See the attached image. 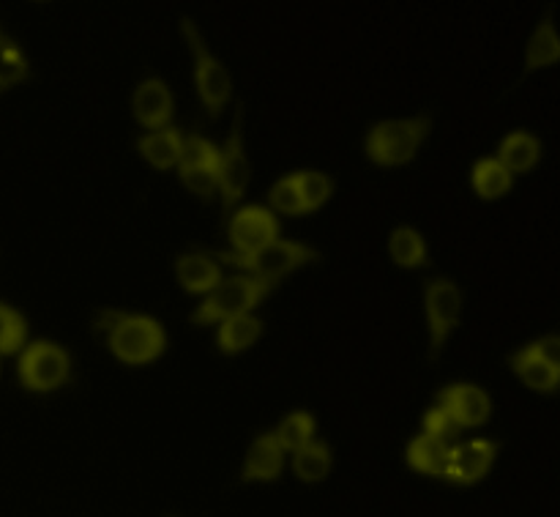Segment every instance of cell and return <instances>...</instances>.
<instances>
[{"mask_svg": "<svg viewBox=\"0 0 560 517\" xmlns=\"http://www.w3.org/2000/svg\"><path fill=\"white\" fill-rule=\"evenodd\" d=\"M432 131L430 115H416V118L381 120L366 135V157L381 168H402L413 162L419 148Z\"/></svg>", "mask_w": 560, "mask_h": 517, "instance_id": "2", "label": "cell"}, {"mask_svg": "<svg viewBox=\"0 0 560 517\" xmlns=\"http://www.w3.org/2000/svg\"><path fill=\"white\" fill-rule=\"evenodd\" d=\"M211 255L217 257L219 263H228V266L241 268V272L249 274V277L268 279V283H279L282 277L299 272L306 263H315L317 257H320L312 246L288 239L273 241L266 250L249 252V255H241V252H211Z\"/></svg>", "mask_w": 560, "mask_h": 517, "instance_id": "3", "label": "cell"}, {"mask_svg": "<svg viewBox=\"0 0 560 517\" xmlns=\"http://www.w3.org/2000/svg\"><path fill=\"white\" fill-rule=\"evenodd\" d=\"M295 175H299V189H301V197H304L306 214L326 206L328 197H331L334 192V181L328 179L326 173H320V170H301V173Z\"/></svg>", "mask_w": 560, "mask_h": 517, "instance_id": "25", "label": "cell"}, {"mask_svg": "<svg viewBox=\"0 0 560 517\" xmlns=\"http://www.w3.org/2000/svg\"><path fill=\"white\" fill-rule=\"evenodd\" d=\"M260 334H262V321L249 312V315H238L224 321L222 326H219L217 345L222 354L233 356V354H241V351L252 348V345L260 340Z\"/></svg>", "mask_w": 560, "mask_h": 517, "instance_id": "21", "label": "cell"}, {"mask_svg": "<svg viewBox=\"0 0 560 517\" xmlns=\"http://www.w3.org/2000/svg\"><path fill=\"white\" fill-rule=\"evenodd\" d=\"M184 142L186 137L178 129L167 126V129L148 131L137 140V151L145 159L151 168L156 170H170L180 168V159H184Z\"/></svg>", "mask_w": 560, "mask_h": 517, "instance_id": "15", "label": "cell"}, {"mask_svg": "<svg viewBox=\"0 0 560 517\" xmlns=\"http://www.w3.org/2000/svg\"><path fill=\"white\" fill-rule=\"evenodd\" d=\"M228 239L233 244V252L249 255V252L266 250L273 241H279V222L262 206L238 208L228 222Z\"/></svg>", "mask_w": 560, "mask_h": 517, "instance_id": "9", "label": "cell"}, {"mask_svg": "<svg viewBox=\"0 0 560 517\" xmlns=\"http://www.w3.org/2000/svg\"><path fill=\"white\" fill-rule=\"evenodd\" d=\"M71 361L60 345L47 343H33L31 348L22 351L20 365H16V376L20 383L31 392H52V389L63 387L69 381Z\"/></svg>", "mask_w": 560, "mask_h": 517, "instance_id": "8", "label": "cell"}, {"mask_svg": "<svg viewBox=\"0 0 560 517\" xmlns=\"http://www.w3.org/2000/svg\"><path fill=\"white\" fill-rule=\"evenodd\" d=\"M27 340V321L14 310V307H0V351L5 356H14L22 351Z\"/></svg>", "mask_w": 560, "mask_h": 517, "instance_id": "27", "label": "cell"}, {"mask_svg": "<svg viewBox=\"0 0 560 517\" xmlns=\"http://www.w3.org/2000/svg\"><path fill=\"white\" fill-rule=\"evenodd\" d=\"M509 367L517 372V378L525 383V387L536 389V392L552 394L560 389V372L556 370V367L547 365V361H541L539 356L530 354L528 348H523V351H517V354L509 356Z\"/></svg>", "mask_w": 560, "mask_h": 517, "instance_id": "18", "label": "cell"}, {"mask_svg": "<svg viewBox=\"0 0 560 517\" xmlns=\"http://www.w3.org/2000/svg\"><path fill=\"white\" fill-rule=\"evenodd\" d=\"M175 274H178V283L184 285L186 294H200L211 296L222 279V268L219 261L211 252H189V255H180L175 261Z\"/></svg>", "mask_w": 560, "mask_h": 517, "instance_id": "13", "label": "cell"}, {"mask_svg": "<svg viewBox=\"0 0 560 517\" xmlns=\"http://www.w3.org/2000/svg\"><path fill=\"white\" fill-rule=\"evenodd\" d=\"M219 148L211 146L206 137H186L184 142V159H180V168H213L217 170L219 164ZM178 168V170H180Z\"/></svg>", "mask_w": 560, "mask_h": 517, "instance_id": "30", "label": "cell"}, {"mask_svg": "<svg viewBox=\"0 0 560 517\" xmlns=\"http://www.w3.org/2000/svg\"><path fill=\"white\" fill-rule=\"evenodd\" d=\"M27 77V60L9 36H0V88H11Z\"/></svg>", "mask_w": 560, "mask_h": 517, "instance_id": "28", "label": "cell"}, {"mask_svg": "<svg viewBox=\"0 0 560 517\" xmlns=\"http://www.w3.org/2000/svg\"><path fill=\"white\" fill-rule=\"evenodd\" d=\"M501 444L490 441V438H476V441L457 444L452 455V469H448V482L454 485H476L490 474L492 463H495Z\"/></svg>", "mask_w": 560, "mask_h": 517, "instance_id": "10", "label": "cell"}, {"mask_svg": "<svg viewBox=\"0 0 560 517\" xmlns=\"http://www.w3.org/2000/svg\"><path fill=\"white\" fill-rule=\"evenodd\" d=\"M279 283H268V279L249 277V274H238V277H230L213 290L211 296H206L200 307L191 315V323H200V326H211V323H224L230 318L249 315L262 299L271 296V290Z\"/></svg>", "mask_w": 560, "mask_h": 517, "instance_id": "4", "label": "cell"}, {"mask_svg": "<svg viewBox=\"0 0 560 517\" xmlns=\"http://www.w3.org/2000/svg\"><path fill=\"white\" fill-rule=\"evenodd\" d=\"M268 203L271 208H277L279 214H288V217H299V214H306L304 197H301L299 189V175H284L268 192Z\"/></svg>", "mask_w": 560, "mask_h": 517, "instance_id": "26", "label": "cell"}, {"mask_svg": "<svg viewBox=\"0 0 560 517\" xmlns=\"http://www.w3.org/2000/svg\"><path fill=\"white\" fill-rule=\"evenodd\" d=\"M438 405L448 411L463 427H481L487 425L492 414L490 394L474 383H452L438 394Z\"/></svg>", "mask_w": 560, "mask_h": 517, "instance_id": "12", "label": "cell"}, {"mask_svg": "<svg viewBox=\"0 0 560 517\" xmlns=\"http://www.w3.org/2000/svg\"><path fill=\"white\" fill-rule=\"evenodd\" d=\"M293 471L301 482L317 485V482L331 474V449L323 441H312L310 447L299 449L293 455Z\"/></svg>", "mask_w": 560, "mask_h": 517, "instance_id": "23", "label": "cell"}, {"mask_svg": "<svg viewBox=\"0 0 560 517\" xmlns=\"http://www.w3.org/2000/svg\"><path fill=\"white\" fill-rule=\"evenodd\" d=\"M284 469V449L279 447L277 436L273 433H262L252 441L249 452L244 460V482H273L279 480Z\"/></svg>", "mask_w": 560, "mask_h": 517, "instance_id": "14", "label": "cell"}, {"mask_svg": "<svg viewBox=\"0 0 560 517\" xmlns=\"http://www.w3.org/2000/svg\"><path fill=\"white\" fill-rule=\"evenodd\" d=\"M241 126H244V107L235 110L233 129H230V137H228V142H224L222 153H219V164H217L224 222H230L235 206L244 200L246 189H249V181H252V164H249V159H246L244 131H241Z\"/></svg>", "mask_w": 560, "mask_h": 517, "instance_id": "6", "label": "cell"}, {"mask_svg": "<svg viewBox=\"0 0 560 517\" xmlns=\"http://www.w3.org/2000/svg\"><path fill=\"white\" fill-rule=\"evenodd\" d=\"M180 27H184V38L189 44L191 64H195V85L197 93H200V102L206 107L208 118H219L222 110L228 107L230 96H233V77H230L228 66L219 58H213L211 49L206 47V38L197 31L195 22L189 16L180 20Z\"/></svg>", "mask_w": 560, "mask_h": 517, "instance_id": "5", "label": "cell"}, {"mask_svg": "<svg viewBox=\"0 0 560 517\" xmlns=\"http://www.w3.org/2000/svg\"><path fill=\"white\" fill-rule=\"evenodd\" d=\"M424 310L430 323V356L438 359L463 318V290L446 277L430 279L424 288Z\"/></svg>", "mask_w": 560, "mask_h": 517, "instance_id": "7", "label": "cell"}, {"mask_svg": "<svg viewBox=\"0 0 560 517\" xmlns=\"http://www.w3.org/2000/svg\"><path fill=\"white\" fill-rule=\"evenodd\" d=\"M465 427L459 425L457 420H454L452 414H448L443 405H435L432 411H427L424 416V433L427 436L438 438V441L448 444V447H457L459 441V433H463Z\"/></svg>", "mask_w": 560, "mask_h": 517, "instance_id": "29", "label": "cell"}, {"mask_svg": "<svg viewBox=\"0 0 560 517\" xmlns=\"http://www.w3.org/2000/svg\"><path fill=\"white\" fill-rule=\"evenodd\" d=\"M173 110V93H170L167 82L159 80V77H148L145 82H140L135 96H131V113H135L137 124L151 131L167 129Z\"/></svg>", "mask_w": 560, "mask_h": 517, "instance_id": "11", "label": "cell"}, {"mask_svg": "<svg viewBox=\"0 0 560 517\" xmlns=\"http://www.w3.org/2000/svg\"><path fill=\"white\" fill-rule=\"evenodd\" d=\"M178 173L186 189H189L191 195L202 197V200H211L219 192V175L213 168H180Z\"/></svg>", "mask_w": 560, "mask_h": 517, "instance_id": "31", "label": "cell"}, {"mask_svg": "<svg viewBox=\"0 0 560 517\" xmlns=\"http://www.w3.org/2000/svg\"><path fill=\"white\" fill-rule=\"evenodd\" d=\"M98 326L107 334V345L115 359L131 367L156 361L164 354V345H167L162 323L148 315L109 310L102 312V323Z\"/></svg>", "mask_w": 560, "mask_h": 517, "instance_id": "1", "label": "cell"}, {"mask_svg": "<svg viewBox=\"0 0 560 517\" xmlns=\"http://www.w3.org/2000/svg\"><path fill=\"white\" fill-rule=\"evenodd\" d=\"M560 64V33L556 27V14L547 11L545 20L530 33L528 49H525V74Z\"/></svg>", "mask_w": 560, "mask_h": 517, "instance_id": "17", "label": "cell"}, {"mask_svg": "<svg viewBox=\"0 0 560 517\" xmlns=\"http://www.w3.org/2000/svg\"><path fill=\"white\" fill-rule=\"evenodd\" d=\"M470 181H474V192L481 200H498L512 189V170L498 157H485L476 162Z\"/></svg>", "mask_w": 560, "mask_h": 517, "instance_id": "20", "label": "cell"}, {"mask_svg": "<svg viewBox=\"0 0 560 517\" xmlns=\"http://www.w3.org/2000/svg\"><path fill=\"white\" fill-rule=\"evenodd\" d=\"M388 252H392L394 263H397L399 268H421L430 263L424 235H421L419 230L408 228V225L394 230L392 239H388Z\"/></svg>", "mask_w": 560, "mask_h": 517, "instance_id": "22", "label": "cell"}, {"mask_svg": "<svg viewBox=\"0 0 560 517\" xmlns=\"http://www.w3.org/2000/svg\"><path fill=\"white\" fill-rule=\"evenodd\" d=\"M541 157V142L539 137L530 135V131H512L509 137H503L501 148H498V159L506 164L514 173H528L539 164Z\"/></svg>", "mask_w": 560, "mask_h": 517, "instance_id": "19", "label": "cell"}, {"mask_svg": "<svg viewBox=\"0 0 560 517\" xmlns=\"http://www.w3.org/2000/svg\"><path fill=\"white\" fill-rule=\"evenodd\" d=\"M277 441L284 452H299V449L310 447L315 441V416L306 411H295V414L284 416L282 425L277 427Z\"/></svg>", "mask_w": 560, "mask_h": 517, "instance_id": "24", "label": "cell"}, {"mask_svg": "<svg viewBox=\"0 0 560 517\" xmlns=\"http://www.w3.org/2000/svg\"><path fill=\"white\" fill-rule=\"evenodd\" d=\"M528 351L560 372V334H550V337L536 340V343L528 345Z\"/></svg>", "mask_w": 560, "mask_h": 517, "instance_id": "32", "label": "cell"}, {"mask_svg": "<svg viewBox=\"0 0 560 517\" xmlns=\"http://www.w3.org/2000/svg\"><path fill=\"white\" fill-rule=\"evenodd\" d=\"M452 455H454V447L427 436V433H421V436H416L413 441L408 444V466L427 476H448V469H452Z\"/></svg>", "mask_w": 560, "mask_h": 517, "instance_id": "16", "label": "cell"}]
</instances>
